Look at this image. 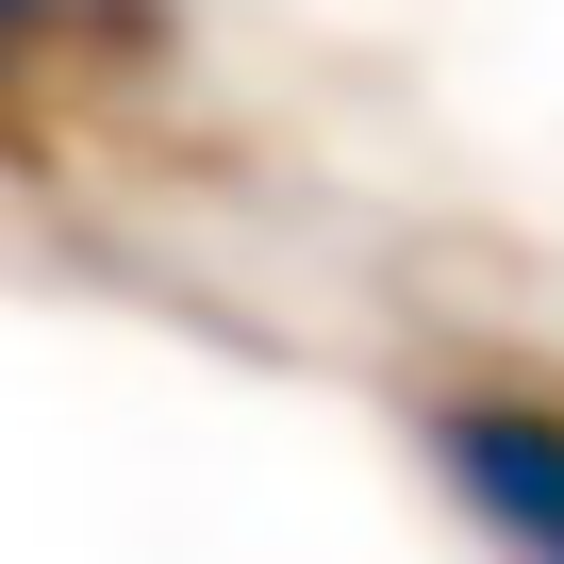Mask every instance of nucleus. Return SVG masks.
Wrapping results in <instances>:
<instances>
[{"label":"nucleus","mask_w":564,"mask_h":564,"mask_svg":"<svg viewBox=\"0 0 564 564\" xmlns=\"http://www.w3.org/2000/svg\"><path fill=\"white\" fill-rule=\"evenodd\" d=\"M432 465H448V498H465L514 564H564V399L481 382V399L432 415Z\"/></svg>","instance_id":"1"},{"label":"nucleus","mask_w":564,"mask_h":564,"mask_svg":"<svg viewBox=\"0 0 564 564\" xmlns=\"http://www.w3.org/2000/svg\"><path fill=\"white\" fill-rule=\"evenodd\" d=\"M18 18H34V0H0V34H18Z\"/></svg>","instance_id":"2"}]
</instances>
